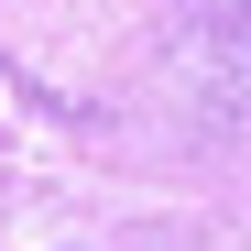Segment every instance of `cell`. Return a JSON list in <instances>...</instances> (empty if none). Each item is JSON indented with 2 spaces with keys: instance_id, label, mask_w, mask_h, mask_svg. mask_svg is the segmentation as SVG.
<instances>
[{
  "instance_id": "1",
  "label": "cell",
  "mask_w": 251,
  "mask_h": 251,
  "mask_svg": "<svg viewBox=\"0 0 251 251\" xmlns=\"http://www.w3.org/2000/svg\"><path fill=\"white\" fill-rule=\"evenodd\" d=\"M229 66H240V88H251V0L229 11Z\"/></svg>"
}]
</instances>
